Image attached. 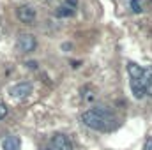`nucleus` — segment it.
<instances>
[{
    "label": "nucleus",
    "instance_id": "obj_7",
    "mask_svg": "<svg viewBox=\"0 0 152 150\" xmlns=\"http://www.w3.org/2000/svg\"><path fill=\"white\" fill-rule=\"evenodd\" d=\"M2 150H21V141L18 136H9L2 141Z\"/></svg>",
    "mask_w": 152,
    "mask_h": 150
},
{
    "label": "nucleus",
    "instance_id": "obj_4",
    "mask_svg": "<svg viewBox=\"0 0 152 150\" xmlns=\"http://www.w3.org/2000/svg\"><path fill=\"white\" fill-rule=\"evenodd\" d=\"M9 94H11V97H14V99H25V97H28V95L32 94V85L27 83V81L18 83V85H14V87L9 90Z\"/></svg>",
    "mask_w": 152,
    "mask_h": 150
},
{
    "label": "nucleus",
    "instance_id": "obj_16",
    "mask_svg": "<svg viewBox=\"0 0 152 150\" xmlns=\"http://www.w3.org/2000/svg\"><path fill=\"white\" fill-rule=\"evenodd\" d=\"M44 150H55V149H51V147H46V149H44Z\"/></svg>",
    "mask_w": 152,
    "mask_h": 150
},
{
    "label": "nucleus",
    "instance_id": "obj_12",
    "mask_svg": "<svg viewBox=\"0 0 152 150\" xmlns=\"http://www.w3.org/2000/svg\"><path fill=\"white\" fill-rule=\"evenodd\" d=\"M9 111V108H7V104H4V103H0V120L2 118H5V115Z\"/></svg>",
    "mask_w": 152,
    "mask_h": 150
},
{
    "label": "nucleus",
    "instance_id": "obj_10",
    "mask_svg": "<svg viewBox=\"0 0 152 150\" xmlns=\"http://www.w3.org/2000/svg\"><path fill=\"white\" fill-rule=\"evenodd\" d=\"M55 14H57L58 18H69V16L75 14V9H71V7H67V5H60Z\"/></svg>",
    "mask_w": 152,
    "mask_h": 150
},
{
    "label": "nucleus",
    "instance_id": "obj_1",
    "mask_svg": "<svg viewBox=\"0 0 152 150\" xmlns=\"http://www.w3.org/2000/svg\"><path fill=\"white\" fill-rule=\"evenodd\" d=\"M81 122L94 131H112L117 124L115 117L106 108H90L81 113Z\"/></svg>",
    "mask_w": 152,
    "mask_h": 150
},
{
    "label": "nucleus",
    "instance_id": "obj_6",
    "mask_svg": "<svg viewBox=\"0 0 152 150\" xmlns=\"http://www.w3.org/2000/svg\"><path fill=\"white\" fill-rule=\"evenodd\" d=\"M127 73L131 79H136V81H143V74H145V69H142L138 64L134 62H129L127 64Z\"/></svg>",
    "mask_w": 152,
    "mask_h": 150
},
{
    "label": "nucleus",
    "instance_id": "obj_3",
    "mask_svg": "<svg viewBox=\"0 0 152 150\" xmlns=\"http://www.w3.org/2000/svg\"><path fill=\"white\" fill-rule=\"evenodd\" d=\"M16 16H18V20H20L21 23L32 25V23L36 21V9L30 7V5H20V7L16 9Z\"/></svg>",
    "mask_w": 152,
    "mask_h": 150
},
{
    "label": "nucleus",
    "instance_id": "obj_14",
    "mask_svg": "<svg viewBox=\"0 0 152 150\" xmlns=\"http://www.w3.org/2000/svg\"><path fill=\"white\" fill-rule=\"evenodd\" d=\"M145 150H152V136L147 138V141H145Z\"/></svg>",
    "mask_w": 152,
    "mask_h": 150
},
{
    "label": "nucleus",
    "instance_id": "obj_9",
    "mask_svg": "<svg viewBox=\"0 0 152 150\" xmlns=\"http://www.w3.org/2000/svg\"><path fill=\"white\" fill-rule=\"evenodd\" d=\"M143 87H145V95H151L152 97V67L145 69V74H143Z\"/></svg>",
    "mask_w": 152,
    "mask_h": 150
},
{
    "label": "nucleus",
    "instance_id": "obj_11",
    "mask_svg": "<svg viewBox=\"0 0 152 150\" xmlns=\"http://www.w3.org/2000/svg\"><path fill=\"white\" fill-rule=\"evenodd\" d=\"M131 7H133V12H142V5H140V2L138 0H131Z\"/></svg>",
    "mask_w": 152,
    "mask_h": 150
},
{
    "label": "nucleus",
    "instance_id": "obj_5",
    "mask_svg": "<svg viewBox=\"0 0 152 150\" xmlns=\"http://www.w3.org/2000/svg\"><path fill=\"white\" fill-rule=\"evenodd\" d=\"M50 147L55 149V150H73V143L69 141L67 136H64V134H55V136L51 138V145H50Z\"/></svg>",
    "mask_w": 152,
    "mask_h": 150
},
{
    "label": "nucleus",
    "instance_id": "obj_2",
    "mask_svg": "<svg viewBox=\"0 0 152 150\" xmlns=\"http://www.w3.org/2000/svg\"><path fill=\"white\" fill-rule=\"evenodd\" d=\"M36 46H37V41H36V37L32 34H20V37H18V50L21 53H30V51L36 50Z\"/></svg>",
    "mask_w": 152,
    "mask_h": 150
},
{
    "label": "nucleus",
    "instance_id": "obj_8",
    "mask_svg": "<svg viewBox=\"0 0 152 150\" xmlns=\"http://www.w3.org/2000/svg\"><path fill=\"white\" fill-rule=\"evenodd\" d=\"M131 92L136 99H143L145 97V87H143V81H136V79H131Z\"/></svg>",
    "mask_w": 152,
    "mask_h": 150
},
{
    "label": "nucleus",
    "instance_id": "obj_13",
    "mask_svg": "<svg viewBox=\"0 0 152 150\" xmlns=\"http://www.w3.org/2000/svg\"><path fill=\"white\" fill-rule=\"evenodd\" d=\"M66 5L71 7V9H76L78 7V0H66Z\"/></svg>",
    "mask_w": 152,
    "mask_h": 150
},
{
    "label": "nucleus",
    "instance_id": "obj_15",
    "mask_svg": "<svg viewBox=\"0 0 152 150\" xmlns=\"http://www.w3.org/2000/svg\"><path fill=\"white\" fill-rule=\"evenodd\" d=\"M27 67H28V69H36L37 64H36V62H27Z\"/></svg>",
    "mask_w": 152,
    "mask_h": 150
}]
</instances>
